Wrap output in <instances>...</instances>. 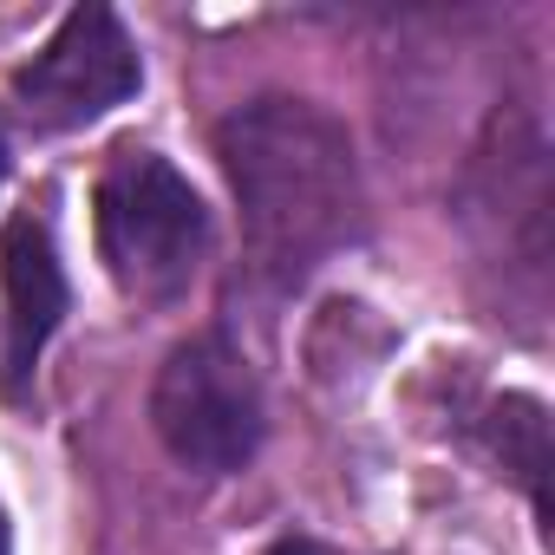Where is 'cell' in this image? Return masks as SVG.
Here are the masks:
<instances>
[{"instance_id":"3","label":"cell","mask_w":555,"mask_h":555,"mask_svg":"<svg viewBox=\"0 0 555 555\" xmlns=\"http://www.w3.org/2000/svg\"><path fill=\"white\" fill-rule=\"evenodd\" d=\"M151 425L177 464L229 477L261 451V386L222 334H196L157 366Z\"/></svg>"},{"instance_id":"8","label":"cell","mask_w":555,"mask_h":555,"mask_svg":"<svg viewBox=\"0 0 555 555\" xmlns=\"http://www.w3.org/2000/svg\"><path fill=\"white\" fill-rule=\"evenodd\" d=\"M0 555H14V535H8V516H0Z\"/></svg>"},{"instance_id":"4","label":"cell","mask_w":555,"mask_h":555,"mask_svg":"<svg viewBox=\"0 0 555 555\" xmlns=\"http://www.w3.org/2000/svg\"><path fill=\"white\" fill-rule=\"evenodd\" d=\"M144 86L138 47L125 34V21L112 8H73L53 40L14 73V105L27 112V125L40 131H79L92 118H105L112 105H125Z\"/></svg>"},{"instance_id":"6","label":"cell","mask_w":555,"mask_h":555,"mask_svg":"<svg viewBox=\"0 0 555 555\" xmlns=\"http://www.w3.org/2000/svg\"><path fill=\"white\" fill-rule=\"evenodd\" d=\"M496 451H503V464L529 483V496L542 503V470H548V418H542V405H529V399H503L496 405Z\"/></svg>"},{"instance_id":"5","label":"cell","mask_w":555,"mask_h":555,"mask_svg":"<svg viewBox=\"0 0 555 555\" xmlns=\"http://www.w3.org/2000/svg\"><path fill=\"white\" fill-rule=\"evenodd\" d=\"M0 288H8V353H0V386H8V399H21L34 386V366H40L47 340L60 334V321L73 308V288H66V268H60L47 216L21 209L8 222V235H0Z\"/></svg>"},{"instance_id":"7","label":"cell","mask_w":555,"mask_h":555,"mask_svg":"<svg viewBox=\"0 0 555 555\" xmlns=\"http://www.w3.org/2000/svg\"><path fill=\"white\" fill-rule=\"evenodd\" d=\"M268 555H347V548H327V542H314V535H282Z\"/></svg>"},{"instance_id":"9","label":"cell","mask_w":555,"mask_h":555,"mask_svg":"<svg viewBox=\"0 0 555 555\" xmlns=\"http://www.w3.org/2000/svg\"><path fill=\"white\" fill-rule=\"evenodd\" d=\"M0 177H8V138H0Z\"/></svg>"},{"instance_id":"2","label":"cell","mask_w":555,"mask_h":555,"mask_svg":"<svg viewBox=\"0 0 555 555\" xmlns=\"http://www.w3.org/2000/svg\"><path fill=\"white\" fill-rule=\"evenodd\" d=\"M99 255L112 282L138 301H170L196 282L209 255V209L177 164L157 151H112L99 170Z\"/></svg>"},{"instance_id":"1","label":"cell","mask_w":555,"mask_h":555,"mask_svg":"<svg viewBox=\"0 0 555 555\" xmlns=\"http://www.w3.org/2000/svg\"><path fill=\"white\" fill-rule=\"evenodd\" d=\"M216 157L229 170L242 242L261 274L301 282L360 222L353 138L308 99H255L216 125Z\"/></svg>"}]
</instances>
